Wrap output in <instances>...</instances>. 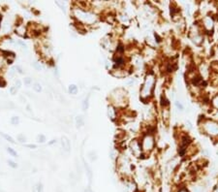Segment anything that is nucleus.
Instances as JSON below:
<instances>
[{"label": "nucleus", "mask_w": 218, "mask_h": 192, "mask_svg": "<svg viewBox=\"0 0 218 192\" xmlns=\"http://www.w3.org/2000/svg\"><path fill=\"white\" fill-rule=\"evenodd\" d=\"M72 15L77 21V23L81 24V25H93L99 19L97 14L92 9L84 8L78 4L77 6L73 7Z\"/></svg>", "instance_id": "nucleus-1"}, {"label": "nucleus", "mask_w": 218, "mask_h": 192, "mask_svg": "<svg viewBox=\"0 0 218 192\" xmlns=\"http://www.w3.org/2000/svg\"><path fill=\"white\" fill-rule=\"evenodd\" d=\"M155 86V76L152 73H149L146 75L144 79V82L141 88V97L144 100L148 99L150 96L152 95V91H153Z\"/></svg>", "instance_id": "nucleus-2"}, {"label": "nucleus", "mask_w": 218, "mask_h": 192, "mask_svg": "<svg viewBox=\"0 0 218 192\" xmlns=\"http://www.w3.org/2000/svg\"><path fill=\"white\" fill-rule=\"evenodd\" d=\"M126 91L122 88L114 89L111 93V101L112 105L116 107H124L126 104Z\"/></svg>", "instance_id": "nucleus-3"}, {"label": "nucleus", "mask_w": 218, "mask_h": 192, "mask_svg": "<svg viewBox=\"0 0 218 192\" xmlns=\"http://www.w3.org/2000/svg\"><path fill=\"white\" fill-rule=\"evenodd\" d=\"M142 146V153H150V151L153 149L155 141H154V137L152 134H146L145 136H144L142 138V141H140Z\"/></svg>", "instance_id": "nucleus-4"}, {"label": "nucleus", "mask_w": 218, "mask_h": 192, "mask_svg": "<svg viewBox=\"0 0 218 192\" xmlns=\"http://www.w3.org/2000/svg\"><path fill=\"white\" fill-rule=\"evenodd\" d=\"M123 184H124V188L126 192H139L140 191V187L138 186V184L134 179H124L123 181Z\"/></svg>", "instance_id": "nucleus-5"}, {"label": "nucleus", "mask_w": 218, "mask_h": 192, "mask_svg": "<svg viewBox=\"0 0 218 192\" xmlns=\"http://www.w3.org/2000/svg\"><path fill=\"white\" fill-rule=\"evenodd\" d=\"M131 151H132V153L134 154L136 157H140L141 154L142 153V146H141V143L140 141H137V140H134L132 141L131 143Z\"/></svg>", "instance_id": "nucleus-6"}, {"label": "nucleus", "mask_w": 218, "mask_h": 192, "mask_svg": "<svg viewBox=\"0 0 218 192\" xmlns=\"http://www.w3.org/2000/svg\"><path fill=\"white\" fill-rule=\"evenodd\" d=\"M61 146L63 151L67 153H70V151H71V143H70V140L66 136L61 137Z\"/></svg>", "instance_id": "nucleus-7"}, {"label": "nucleus", "mask_w": 218, "mask_h": 192, "mask_svg": "<svg viewBox=\"0 0 218 192\" xmlns=\"http://www.w3.org/2000/svg\"><path fill=\"white\" fill-rule=\"evenodd\" d=\"M108 116L112 119V120H114L117 116V110L114 106L112 105H109L108 106Z\"/></svg>", "instance_id": "nucleus-8"}, {"label": "nucleus", "mask_w": 218, "mask_h": 192, "mask_svg": "<svg viewBox=\"0 0 218 192\" xmlns=\"http://www.w3.org/2000/svg\"><path fill=\"white\" fill-rule=\"evenodd\" d=\"M16 31H17V33L19 35V36H24V35H25V33L27 32L25 26H24V24H22V23L17 24V28H16Z\"/></svg>", "instance_id": "nucleus-9"}, {"label": "nucleus", "mask_w": 218, "mask_h": 192, "mask_svg": "<svg viewBox=\"0 0 218 192\" xmlns=\"http://www.w3.org/2000/svg\"><path fill=\"white\" fill-rule=\"evenodd\" d=\"M84 168H86V176H87V178H88L89 184H91L92 179H93V173H92V170L87 163H84Z\"/></svg>", "instance_id": "nucleus-10"}, {"label": "nucleus", "mask_w": 218, "mask_h": 192, "mask_svg": "<svg viewBox=\"0 0 218 192\" xmlns=\"http://www.w3.org/2000/svg\"><path fill=\"white\" fill-rule=\"evenodd\" d=\"M68 91L70 94H72V95H76L78 92H79V87H78L77 84H72L68 86Z\"/></svg>", "instance_id": "nucleus-11"}, {"label": "nucleus", "mask_w": 218, "mask_h": 192, "mask_svg": "<svg viewBox=\"0 0 218 192\" xmlns=\"http://www.w3.org/2000/svg\"><path fill=\"white\" fill-rule=\"evenodd\" d=\"M76 124L78 127H82L84 125V118L82 116H78L76 118Z\"/></svg>", "instance_id": "nucleus-12"}, {"label": "nucleus", "mask_w": 218, "mask_h": 192, "mask_svg": "<svg viewBox=\"0 0 218 192\" xmlns=\"http://www.w3.org/2000/svg\"><path fill=\"white\" fill-rule=\"evenodd\" d=\"M89 97H90V94H88V95L86 97V99H84L82 104V110H84V111H86L89 107Z\"/></svg>", "instance_id": "nucleus-13"}, {"label": "nucleus", "mask_w": 218, "mask_h": 192, "mask_svg": "<svg viewBox=\"0 0 218 192\" xmlns=\"http://www.w3.org/2000/svg\"><path fill=\"white\" fill-rule=\"evenodd\" d=\"M32 192H43V184L41 183H36L32 187Z\"/></svg>", "instance_id": "nucleus-14"}, {"label": "nucleus", "mask_w": 218, "mask_h": 192, "mask_svg": "<svg viewBox=\"0 0 218 192\" xmlns=\"http://www.w3.org/2000/svg\"><path fill=\"white\" fill-rule=\"evenodd\" d=\"M32 89L36 92V93H40V92L42 91V86L40 83H34L33 84H32Z\"/></svg>", "instance_id": "nucleus-15"}, {"label": "nucleus", "mask_w": 218, "mask_h": 192, "mask_svg": "<svg viewBox=\"0 0 218 192\" xmlns=\"http://www.w3.org/2000/svg\"><path fill=\"white\" fill-rule=\"evenodd\" d=\"M32 65H33V67L37 70V71H41V70L43 69V66H42V64L40 63V62H38V61H34L33 63H32Z\"/></svg>", "instance_id": "nucleus-16"}, {"label": "nucleus", "mask_w": 218, "mask_h": 192, "mask_svg": "<svg viewBox=\"0 0 218 192\" xmlns=\"http://www.w3.org/2000/svg\"><path fill=\"white\" fill-rule=\"evenodd\" d=\"M17 139L19 143H25L26 142V137L24 136L23 134H19V135L17 136Z\"/></svg>", "instance_id": "nucleus-17"}, {"label": "nucleus", "mask_w": 218, "mask_h": 192, "mask_svg": "<svg viewBox=\"0 0 218 192\" xmlns=\"http://www.w3.org/2000/svg\"><path fill=\"white\" fill-rule=\"evenodd\" d=\"M11 123L13 124V125H19V116H13V118H11Z\"/></svg>", "instance_id": "nucleus-18"}, {"label": "nucleus", "mask_w": 218, "mask_h": 192, "mask_svg": "<svg viewBox=\"0 0 218 192\" xmlns=\"http://www.w3.org/2000/svg\"><path fill=\"white\" fill-rule=\"evenodd\" d=\"M37 141H38V143H41L43 144L46 142V136L43 135V134H40V135L37 137Z\"/></svg>", "instance_id": "nucleus-19"}, {"label": "nucleus", "mask_w": 218, "mask_h": 192, "mask_svg": "<svg viewBox=\"0 0 218 192\" xmlns=\"http://www.w3.org/2000/svg\"><path fill=\"white\" fill-rule=\"evenodd\" d=\"M9 92H10V94H12V95H16L17 94V88L15 86H10V88H9Z\"/></svg>", "instance_id": "nucleus-20"}, {"label": "nucleus", "mask_w": 218, "mask_h": 192, "mask_svg": "<svg viewBox=\"0 0 218 192\" xmlns=\"http://www.w3.org/2000/svg\"><path fill=\"white\" fill-rule=\"evenodd\" d=\"M7 151L11 154L12 156H14V157H17V151H15L14 149H12V148H7Z\"/></svg>", "instance_id": "nucleus-21"}, {"label": "nucleus", "mask_w": 218, "mask_h": 192, "mask_svg": "<svg viewBox=\"0 0 218 192\" xmlns=\"http://www.w3.org/2000/svg\"><path fill=\"white\" fill-rule=\"evenodd\" d=\"M2 135H3V137H4V138L6 139V140H7V141H8V142H10V143H12V144H15V143H16V142H15V140H14L13 138H12L11 136L7 135V134H2Z\"/></svg>", "instance_id": "nucleus-22"}, {"label": "nucleus", "mask_w": 218, "mask_h": 192, "mask_svg": "<svg viewBox=\"0 0 218 192\" xmlns=\"http://www.w3.org/2000/svg\"><path fill=\"white\" fill-rule=\"evenodd\" d=\"M15 70H16V67H13V68L9 70V76L11 77V78H14V77L16 76L17 71H15Z\"/></svg>", "instance_id": "nucleus-23"}, {"label": "nucleus", "mask_w": 218, "mask_h": 192, "mask_svg": "<svg viewBox=\"0 0 218 192\" xmlns=\"http://www.w3.org/2000/svg\"><path fill=\"white\" fill-rule=\"evenodd\" d=\"M110 156H111L112 159H116L117 157V151H116V149H112L111 153H110Z\"/></svg>", "instance_id": "nucleus-24"}, {"label": "nucleus", "mask_w": 218, "mask_h": 192, "mask_svg": "<svg viewBox=\"0 0 218 192\" xmlns=\"http://www.w3.org/2000/svg\"><path fill=\"white\" fill-rule=\"evenodd\" d=\"M8 164H9V166L12 167L13 169H16L17 167V164L16 163V162H14V161H12V160H8Z\"/></svg>", "instance_id": "nucleus-25"}, {"label": "nucleus", "mask_w": 218, "mask_h": 192, "mask_svg": "<svg viewBox=\"0 0 218 192\" xmlns=\"http://www.w3.org/2000/svg\"><path fill=\"white\" fill-rule=\"evenodd\" d=\"M24 84H25V86H30V84H32V79L25 78L24 79Z\"/></svg>", "instance_id": "nucleus-26"}, {"label": "nucleus", "mask_w": 218, "mask_h": 192, "mask_svg": "<svg viewBox=\"0 0 218 192\" xmlns=\"http://www.w3.org/2000/svg\"><path fill=\"white\" fill-rule=\"evenodd\" d=\"M21 86H22V83H21V80H17V81H16V84H15V86H16L17 88L19 89V87H21Z\"/></svg>", "instance_id": "nucleus-27"}, {"label": "nucleus", "mask_w": 218, "mask_h": 192, "mask_svg": "<svg viewBox=\"0 0 218 192\" xmlns=\"http://www.w3.org/2000/svg\"><path fill=\"white\" fill-rule=\"evenodd\" d=\"M16 70H17V73H19V74H23V69H22L21 67L19 66V65H17V66H16Z\"/></svg>", "instance_id": "nucleus-28"}, {"label": "nucleus", "mask_w": 218, "mask_h": 192, "mask_svg": "<svg viewBox=\"0 0 218 192\" xmlns=\"http://www.w3.org/2000/svg\"><path fill=\"white\" fill-rule=\"evenodd\" d=\"M175 192H190V191L187 188H185V187H180V188L177 189V190L175 191Z\"/></svg>", "instance_id": "nucleus-29"}, {"label": "nucleus", "mask_w": 218, "mask_h": 192, "mask_svg": "<svg viewBox=\"0 0 218 192\" xmlns=\"http://www.w3.org/2000/svg\"><path fill=\"white\" fill-rule=\"evenodd\" d=\"M19 99L22 102V103H24V102H26V99H25V97H24V95H19Z\"/></svg>", "instance_id": "nucleus-30"}, {"label": "nucleus", "mask_w": 218, "mask_h": 192, "mask_svg": "<svg viewBox=\"0 0 218 192\" xmlns=\"http://www.w3.org/2000/svg\"><path fill=\"white\" fill-rule=\"evenodd\" d=\"M26 147H27V148H29V149H37V146H36V145H26Z\"/></svg>", "instance_id": "nucleus-31"}, {"label": "nucleus", "mask_w": 218, "mask_h": 192, "mask_svg": "<svg viewBox=\"0 0 218 192\" xmlns=\"http://www.w3.org/2000/svg\"><path fill=\"white\" fill-rule=\"evenodd\" d=\"M56 140H51V142H49V146H51V145H53L54 143H56Z\"/></svg>", "instance_id": "nucleus-32"}, {"label": "nucleus", "mask_w": 218, "mask_h": 192, "mask_svg": "<svg viewBox=\"0 0 218 192\" xmlns=\"http://www.w3.org/2000/svg\"><path fill=\"white\" fill-rule=\"evenodd\" d=\"M89 192H93V191H91V190H90V189H89Z\"/></svg>", "instance_id": "nucleus-33"}]
</instances>
